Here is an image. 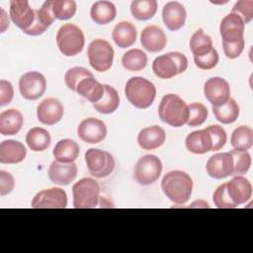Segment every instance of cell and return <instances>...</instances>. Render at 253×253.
I'll return each mask as SVG.
<instances>
[{"label":"cell","instance_id":"obj_48","mask_svg":"<svg viewBox=\"0 0 253 253\" xmlns=\"http://www.w3.org/2000/svg\"><path fill=\"white\" fill-rule=\"evenodd\" d=\"M14 96L13 85L7 80H0V106L3 107L9 104Z\"/></svg>","mask_w":253,"mask_h":253},{"label":"cell","instance_id":"obj_4","mask_svg":"<svg viewBox=\"0 0 253 253\" xmlns=\"http://www.w3.org/2000/svg\"><path fill=\"white\" fill-rule=\"evenodd\" d=\"M56 43L63 55L74 56L81 52L84 47V34L76 25L64 24L57 31Z\"/></svg>","mask_w":253,"mask_h":253},{"label":"cell","instance_id":"obj_37","mask_svg":"<svg viewBox=\"0 0 253 253\" xmlns=\"http://www.w3.org/2000/svg\"><path fill=\"white\" fill-rule=\"evenodd\" d=\"M157 11V2L155 0H134L130 4L132 16L139 21L151 19Z\"/></svg>","mask_w":253,"mask_h":253},{"label":"cell","instance_id":"obj_40","mask_svg":"<svg viewBox=\"0 0 253 253\" xmlns=\"http://www.w3.org/2000/svg\"><path fill=\"white\" fill-rule=\"evenodd\" d=\"M91 76H94V75L88 69H86L84 67H80V66H75L66 71V73L64 75V82L70 90L75 92L78 84L84 78L91 77Z\"/></svg>","mask_w":253,"mask_h":253},{"label":"cell","instance_id":"obj_11","mask_svg":"<svg viewBox=\"0 0 253 253\" xmlns=\"http://www.w3.org/2000/svg\"><path fill=\"white\" fill-rule=\"evenodd\" d=\"M67 206V195L60 188H50L39 192L32 200L34 209H64Z\"/></svg>","mask_w":253,"mask_h":253},{"label":"cell","instance_id":"obj_22","mask_svg":"<svg viewBox=\"0 0 253 253\" xmlns=\"http://www.w3.org/2000/svg\"><path fill=\"white\" fill-rule=\"evenodd\" d=\"M35 14L33 25L28 30L24 31L25 34L30 36H40L43 34L55 20L51 11V1H45L40 9L35 10Z\"/></svg>","mask_w":253,"mask_h":253},{"label":"cell","instance_id":"obj_36","mask_svg":"<svg viewBox=\"0 0 253 253\" xmlns=\"http://www.w3.org/2000/svg\"><path fill=\"white\" fill-rule=\"evenodd\" d=\"M190 48L194 56L205 55L212 49V41L203 29H199L191 37Z\"/></svg>","mask_w":253,"mask_h":253},{"label":"cell","instance_id":"obj_29","mask_svg":"<svg viewBox=\"0 0 253 253\" xmlns=\"http://www.w3.org/2000/svg\"><path fill=\"white\" fill-rule=\"evenodd\" d=\"M117 15V9L111 1H97L90 10L92 20L98 25H106L114 21Z\"/></svg>","mask_w":253,"mask_h":253},{"label":"cell","instance_id":"obj_21","mask_svg":"<svg viewBox=\"0 0 253 253\" xmlns=\"http://www.w3.org/2000/svg\"><path fill=\"white\" fill-rule=\"evenodd\" d=\"M186 17V9L181 3L177 1H170L163 7L162 19L164 25L170 31H177L181 29L185 24Z\"/></svg>","mask_w":253,"mask_h":253},{"label":"cell","instance_id":"obj_38","mask_svg":"<svg viewBox=\"0 0 253 253\" xmlns=\"http://www.w3.org/2000/svg\"><path fill=\"white\" fill-rule=\"evenodd\" d=\"M77 5L73 0H54L51 1V11L55 19L68 20L76 13Z\"/></svg>","mask_w":253,"mask_h":253},{"label":"cell","instance_id":"obj_32","mask_svg":"<svg viewBox=\"0 0 253 253\" xmlns=\"http://www.w3.org/2000/svg\"><path fill=\"white\" fill-rule=\"evenodd\" d=\"M50 141L49 132L42 127H33L26 135V142L29 148L36 152L45 150L49 146Z\"/></svg>","mask_w":253,"mask_h":253},{"label":"cell","instance_id":"obj_20","mask_svg":"<svg viewBox=\"0 0 253 253\" xmlns=\"http://www.w3.org/2000/svg\"><path fill=\"white\" fill-rule=\"evenodd\" d=\"M140 43L144 49L150 52H158L165 47L167 38L161 28L155 25H150L142 30Z\"/></svg>","mask_w":253,"mask_h":253},{"label":"cell","instance_id":"obj_6","mask_svg":"<svg viewBox=\"0 0 253 253\" xmlns=\"http://www.w3.org/2000/svg\"><path fill=\"white\" fill-rule=\"evenodd\" d=\"M75 209L96 208L100 199V185L92 178H82L72 187Z\"/></svg>","mask_w":253,"mask_h":253},{"label":"cell","instance_id":"obj_7","mask_svg":"<svg viewBox=\"0 0 253 253\" xmlns=\"http://www.w3.org/2000/svg\"><path fill=\"white\" fill-rule=\"evenodd\" d=\"M89 63L93 69L99 72L109 70L114 61V49L111 43L103 39L92 41L87 49Z\"/></svg>","mask_w":253,"mask_h":253},{"label":"cell","instance_id":"obj_1","mask_svg":"<svg viewBox=\"0 0 253 253\" xmlns=\"http://www.w3.org/2000/svg\"><path fill=\"white\" fill-rule=\"evenodd\" d=\"M161 189L171 202L182 205L187 203L191 197L193 181L186 172L174 170L164 175L161 181Z\"/></svg>","mask_w":253,"mask_h":253},{"label":"cell","instance_id":"obj_9","mask_svg":"<svg viewBox=\"0 0 253 253\" xmlns=\"http://www.w3.org/2000/svg\"><path fill=\"white\" fill-rule=\"evenodd\" d=\"M161 172V160L153 154H147L139 158L136 162L133 176L138 184L147 186L156 182L160 177Z\"/></svg>","mask_w":253,"mask_h":253},{"label":"cell","instance_id":"obj_50","mask_svg":"<svg viewBox=\"0 0 253 253\" xmlns=\"http://www.w3.org/2000/svg\"><path fill=\"white\" fill-rule=\"evenodd\" d=\"M98 205H100L101 208H113V207H114L113 204H112L111 202L107 201V199L104 198V197H100V199H99V204H98Z\"/></svg>","mask_w":253,"mask_h":253},{"label":"cell","instance_id":"obj_2","mask_svg":"<svg viewBox=\"0 0 253 253\" xmlns=\"http://www.w3.org/2000/svg\"><path fill=\"white\" fill-rule=\"evenodd\" d=\"M160 120L174 127H180L187 124L189 117L188 105L176 94L163 96L158 107Z\"/></svg>","mask_w":253,"mask_h":253},{"label":"cell","instance_id":"obj_3","mask_svg":"<svg viewBox=\"0 0 253 253\" xmlns=\"http://www.w3.org/2000/svg\"><path fill=\"white\" fill-rule=\"evenodd\" d=\"M125 94L132 106L137 109H146L152 105L155 99L156 88L149 80L134 76L126 83Z\"/></svg>","mask_w":253,"mask_h":253},{"label":"cell","instance_id":"obj_34","mask_svg":"<svg viewBox=\"0 0 253 253\" xmlns=\"http://www.w3.org/2000/svg\"><path fill=\"white\" fill-rule=\"evenodd\" d=\"M230 143L235 150H248L253 145V130L250 126H240L233 130Z\"/></svg>","mask_w":253,"mask_h":253},{"label":"cell","instance_id":"obj_5","mask_svg":"<svg viewBox=\"0 0 253 253\" xmlns=\"http://www.w3.org/2000/svg\"><path fill=\"white\" fill-rule=\"evenodd\" d=\"M188 68L187 57L178 51H171L157 56L152 63L154 74L161 79H169L183 73Z\"/></svg>","mask_w":253,"mask_h":253},{"label":"cell","instance_id":"obj_47","mask_svg":"<svg viewBox=\"0 0 253 253\" xmlns=\"http://www.w3.org/2000/svg\"><path fill=\"white\" fill-rule=\"evenodd\" d=\"M15 186V180L11 173L0 170V196L8 195L12 192Z\"/></svg>","mask_w":253,"mask_h":253},{"label":"cell","instance_id":"obj_28","mask_svg":"<svg viewBox=\"0 0 253 253\" xmlns=\"http://www.w3.org/2000/svg\"><path fill=\"white\" fill-rule=\"evenodd\" d=\"M75 92L87 101L95 104L99 102L104 95V85L97 81L94 76L86 77L78 84Z\"/></svg>","mask_w":253,"mask_h":253},{"label":"cell","instance_id":"obj_25","mask_svg":"<svg viewBox=\"0 0 253 253\" xmlns=\"http://www.w3.org/2000/svg\"><path fill=\"white\" fill-rule=\"evenodd\" d=\"M24 124V117L19 110L8 109L0 114V132L3 135L17 134Z\"/></svg>","mask_w":253,"mask_h":253},{"label":"cell","instance_id":"obj_27","mask_svg":"<svg viewBox=\"0 0 253 253\" xmlns=\"http://www.w3.org/2000/svg\"><path fill=\"white\" fill-rule=\"evenodd\" d=\"M112 37L115 43L119 47L126 48L135 42L137 32L135 27L130 22L123 21L115 26Z\"/></svg>","mask_w":253,"mask_h":253},{"label":"cell","instance_id":"obj_23","mask_svg":"<svg viewBox=\"0 0 253 253\" xmlns=\"http://www.w3.org/2000/svg\"><path fill=\"white\" fill-rule=\"evenodd\" d=\"M25 145L14 139L4 140L0 143V162L3 164H15L26 158Z\"/></svg>","mask_w":253,"mask_h":253},{"label":"cell","instance_id":"obj_18","mask_svg":"<svg viewBox=\"0 0 253 253\" xmlns=\"http://www.w3.org/2000/svg\"><path fill=\"white\" fill-rule=\"evenodd\" d=\"M77 166L74 162H58L54 160L48 168L49 180L57 185L65 186L70 184L77 176Z\"/></svg>","mask_w":253,"mask_h":253},{"label":"cell","instance_id":"obj_42","mask_svg":"<svg viewBox=\"0 0 253 253\" xmlns=\"http://www.w3.org/2000/svg\"><path fill=\"white\" fill-rule=\"evenodd\" d=\"M211 139V151H217L221 149L227 140V135L223 127L218 125H211L206 128Z\"/></svg>","mask_w":253,"mask_h":253},{"label":"cell","instance_id":"obj_30","mask_svg":"<svg viewBox=\"0 0 253 253\" xmlns=\"http://www.w3.org/2000/svg\"><path fill=\"white\" fill-rule=\"evenodd\" d=\"M80 148L77 142L72 139L64 138L59 140L52 151V154L58 162H73L79 155Z\"/></svg>","mask_w":253,"mask_h":253},{"label":"cell","instance_id":"obj_43","mask_svg":"<svg viewBox=\"0 0 253 253\" xmlns=\"http://www.w3.org/2000/svg\"><path fill=\"white\" fill-rule=\"evenodd\" d=\"M212 201H213V204L219 209H234L237 207L229 198L226 191L225 183L219 185L215 189L212 195Z\"/></svg>","mask_w":253,"mask_h":253},{"label":"cell","instance_id":"obj_41","mask_svg":"<svg viewBox=\"0 0 253 253\" xmlns=\"http://www.w3.org/2000/svg\"><path fill=\"white\" fill-rule=\"evenodd\" d=\"M188 109L189 117L187 125L189 126H199L206 122L209 112L205 105L201 103H192L188 105Z\"/></svg>","mask_w":253,"mask_h":253},{"label":"cell","instance_id":"obj_16","mask_svg":"<svg viewBox=\"0 0 253 253\" xmlns=\"http://www.w3.org/2000/svg\"><path fill=\"white\" fill-rule=\"evenodd\" d=\"M35 10L27 0L10 1V17L14 24L23 32L28 30L35 21Z\"/></svg>","mask_w":253,"mask_h":253},{"label":"cell","instance_id":"obj_15","mask_svg":"<svg viewBox=\"0 0 253 253\" xmlns=\"http://www.w3.org/2000/svg\"><path fill=\"white\" fill-rule=\"evenodd\" d=\"M64 108L59 100L47 98L42 101L37 108L38 120L46 126L57 124L63 117Z\"/></svg>","mask_w":253,"mask_h":253},{"label":"cell","instance_id":"obj_19","mask_svg":"<svg viewBox=\"0 0 253 253\" xmlns=\"http://www.w3.org/2000/svg\"><path fill=\"white\" fill-rule=\"evenodd\" d=\"M226 191L231 201L239 206L245 204L252 196L251 183L243 176H234L229 182L225 183Z\"/></svg>","mask_w":253,"mask_h":253},{"label":"cell","instance_id":"obj_24","mask_svg":"<svg viewBox=\"0 0 253 253\" xmlns=\"http://www.w3.org/2000/svg\"><path fill=\"white\" fill-rule=\"evenodd\" d=\"M166 138L165 131L158 126L142 128L137 134V143L144 150H152L160 147Z\"/></svg>","mask_w":253,"mask_h":253},{"label":"cell","instance_id":"obj_45","mask_svg":"<svg viewBox=\"0 0 253 253\" xmlns=\"http://www.w3.org/2000/svg\"><path fill=\"white\" fill-rule=\"evenodd\" d=\"M218 59H219L218 53H217L216 49L213 47L209 53H207L205 55L194 56L195 64L197 65V67H199L200 69H203V70H209V69L213 68L217 64Z\"/></svg>","mask_w":253,"mask_h":253},{"label":"cell","instance_id":"obj_46","mask_svg":"<svg viewBox=\"0 0 253 253\" xmlns=\"http://www.w3.org/2000/svg\"><path fill=\"white\" fill-rule=\"evenodd\" d=\"M244 46H245L244 39H241L234 42H226L222 41V47H223L224 54L226 55V57L231 59L237 58L242 53Z\"/></svg>","mask_w":253,"mask_h":253},{"label":"cell","instance_id":"obj_31","mask_svg":"<svg viewBox=\"0 0 253 253\" xmlns=\"http://www.w3.org/2000/svg\"><path fill=\"white\" fill-rule=\"evenodd\" d=\"M119 105L120 97L117 90L108 84H104V95L99 102L93 104V107L97 112L109 115L114 113Z\"/></svg>","mask_w":253,"mask_h":253},{"label":"cell","instance_id":"obj_17","mask_svg":"<svg viewBox=\"0 0 253 253\" xmlns=\"http://www.w3.org/2000/svg\"><path fill=\"white\" fill-rule=\"evenodd\" d=\"M245 24L242 19L233 13L226 15L220 22L219 32L223 42H234L244 39Z\"/></svg>","mask_w":253,"mask_h":253},{"label":"cell","instance_id":"obj_44","mask_svg":"<svg viewBox=\"0 0 253 253\" xmlns=\"http://www.w3.org/2000/svg\"><path fill=\"white\" fill-rule=\"evenodd\" d=\"M231 13L238 15L243 23L246 25L251 22L253 18V1L252 0H240L237 1L232 7Z\"/></svg>","mask_w":253,"mask_h":253},{"label":"cell","instance_id":"obj_39","mask_svg":"<svg viewBox=\"0 0 253 253\" xmlns=\"http://www.w3.org/2000/svg\"><path fill=\"white\" fill-rule=\"evenodd\" d=\"M230 154L233 159L232 176H242L246 174L251 166V156L247 150H231Z\"/></svg>","mask_w":253,"mask_h":253},{"label":"cell","instance_id":"obj_14","mask_svg":"<svg viewBox=\"0 0 253 253\" xmlns=\"http://www.w3.org/2000/svg\"><path fill=\"white\" fill-rule=\"evenodd\" d=\"M208 174L213 179H223L232 176L233 159L230 152H219L211 156L207 162Z\"/></svg>","mask_w":253,"mask_h":253},{"label":"cell","instance_id":"obj_35","mask_svg":"<svg viewBox=\"0 0 253 253\" xmlns=\"http://www.w3.org/2000/svg\"><path fill=\"white\" fill-rule=\"evenodd\" d=\"M122 64L128 71H140L147 64V55L141 49L131 48L124 53Z\"/></svg>","mask_w":253,"mask_h":253},{"label":"cell","instance_id":"obj_8","mask_svg":"<svg viewBox=\"0 0 253 253\" xmlns=\"http://www.w3.org/2000/svg\"><path fill=\"white\" fill-rule=\"evenodd\" d=\"M85 162L89 173L95 178L108 177L115 169V159L107 151L90 148L85 152Z\"/></svg>","mask_w":253,"mask_h":253},{"label":"cell","instance_id":"obj_26","mask_svg":"<svg viewBox=\"0 0 253 253\" xmlns=\"http://www.w3.org/2000/svg\"><path fill=\"white\" fill-rule=\"evenodd\" d=\"M187 149L195 154H204L211 151V139L209 131L205 129L192 131L185 140Z\"/></svg>","mask_w":253,"mask_h":253},{"label":"cell","instance_id":"obj_33","mask_svg":"<svg viewBox=\"0 0 253 253\" xmlns=\"http://www.w3.org/2000/svg\"><path fill=\"white\" fill-rule=\"evenodd\" d=\"M212 112L219 123L228 125L237 120L239 116V106L234 99L230 98L225 104L218 107H212Z\"/></svg>","mask_w":253,"mask_h":253},{"label":"cell","instance_id":"obj_49","mask_svg":"<svg viewBox=\"0 0 253 253\" xmlns=\"http://www.w3.org/2000/svg\"><path fill=\"white\" fill-rule=\"evenodd\" d=\"M1 14H2V19H1V33H3L6 28L9 27V21H5V17H6V13L5 11L3 10V8L1 7Z\"/></svg>","mask_w":253,"mask_h":253},{"label":"cell","instance_id":"obj_13","mask_svg":"<svg viewBox=\"0 0 253 253\" xmlns=\"http://www.w3.org/2000/svg\"><path fill=\"white\" fill-rule=\"evenodd\" d=\"M77 134L82 141L95 144L105 139L107 127L103 121L96 118H87L79 124Z\"/></svg>","mask_w":253,"mask_h":253},{"label":"cell","instance_id":"obj_12","mask_svg":"<svg viewBox=\"0 0 253 253\" xmlns=\"http://www.w3.org/2000/svg\"><path fill=\"white\" fill-rule=\"evenodd\" d=\"M204 94L212 107H218L230 99V87L225 79L212 77L205 83Z\"/></svg>","mask_w":253,"mask_h":253},{"label":"cell","instance_id":"obj_10","mask_svg":"<svg viewBox=\"0 0 253 253\" xmlns=\"http://www.w3.org/2000/svg\"><path fill=\"white\" fill-rule=\"evenodd\" d=\"M46 89L44 76L38 71H30L23 74L19 80V90L21 95L30 101L41 98Z\"/></svg>","mask_w":253,"mask_h":253}]
</instances>
